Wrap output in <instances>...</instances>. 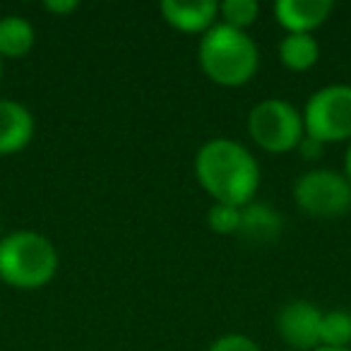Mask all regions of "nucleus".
<instances>
[{"label": "nucleus", "mask_w": 351, "mask_h": 351, "mask_svg": "<svg viewBox=\"0 0 351 351\" xmlns=\"http://www.w3.org/2000/svg\"><path fill=\"white\" fill-rule=\"evenodd\" d=\"M207 226L219 236H239L241 207L215 202V205L210 207V212H207Z\"/></svg>", "instance_id": "nucleus-16"}, {"label": "nucleus", "mask_w": 351, "mask_h": 351, "mask_svg": "<svg viewBox=\"0 0 351 351\" xmlns=\"http://www.w3.org/2000/svg\"><path fill=\"white\" fill-rule=\"evenodd\" d=\"M349 344H351V313H346V311L322 313L320 346L349 349Z\"/></svg>", "instance_id": "nucleus-14"}, {"label": "nucleus", "mask_w": 351, "mask_h": 351, "mask_svg": "<svg viewBox=\"0 0 351 351\" xmlns=\"http://www.w3.org/2000/svg\"><path fill=\"white\" fill-rule=\"evenodd\" d=\"M322 311L311 301H289L277 315L279 337L298 351H313L320 346Z\"/></svg>", "instance_id": "nucleus-7"}, {"label": "nucleus", "mask_w": 351, "mask_h": 351, "mask_svg": "<svg viewBox=\"0 0 351 351\" xmlns=\"http://www.w3.org/2000/svg\"><path fill=\"white\" fill-rule=\"evenodd\" d=\"M0 82H3V58H0Z\"/></svg>", "instance_id": "nucleus-22"}, {"label": "nucleus", "mask_w": 351, "mask_h": 351, "mask_svg": "<svg viewBox=\"0 0 351 351\" xmlns=\"http://www.w3.org/2000/svg\"><path fill=\"white\" fill-rule=\"evenodd\" d=\"M197 60L207 80L219 87H243L260 68L258 44L248 32L217 22L205 32L197 49Z\"/></svg>", "instance_id": "nucleus-2"}, {"label": "nucleus", "mask_w": 351, "mask_h": 351, "mask_svg": "<svg viewBox=\"0 0 351 351\" xmlns=\"http://www.w3.org/2000/svg\"><path fill=\"white\" fill-rule=\"evenodd\" d=\"M166 25L183 34H205L217 25L219 3L215 0H164L159 5Z\"/></svg>", "instance_id": "nucleus-8"}, {"label": "nucleus", "mask_w": 351, "mask_h": 351, "mask_svg": "<svg viewBox=\"0 0 351 351\" xmlns=\"http://www.w3.org/2000/svg\"><path fill=\"white\" fill-rule=\"evenodd\" d=\"M219 17L224 25L245 32L260 17V5L255 0H224L219 5Z\"/></svg>", "instance_id": "nucleus-15"}, {"label": "nucleus", "mask_w": 351, "mask_h": 351, "mask_svg": "<svg viewBox=\"0 0 351 351\" xmlns=\"http://www.w3.org/2000/svg\"><path fill=\"white\" fill-rule=\"evenodd\" d=\"M36 32L29 20L20 15L0 17V58L20 60L34 49Z\"/></svg>", "instance_id": "nucleus-12"}, {"label": "nucleus", "mask_w": 351, "mask_h": 351, "mask_svg": "<svg viewBox=\"0 0 351 351\" xmlns=\"http://www.w3.org/2000/svg\"><path fill=\"white\" fill-rule=\"evenodd\" d=\"M313 351H351V349H335V346H317Z\"/></svg>", "instance_id": "nucleus-21"}, {"label": "nucleus", "mask_w": 351, "mask_h": 351, "mask_svg": "<svg viewBox=\"0 0 351 351\" xmlns=\"http://www.w3.org/2000/svg\"><path fill=\"white\" fill-rule=\"evenodd\" d=\"M293 200L308 217L337 219L351 207V183L339 171L313 169L298 176V181L293 183Z\"/></svg>", "instance_id": "nucleus-6"}, {"label": "nucleus", "mask_w": 351, "mask_h": 351, "mask_svg": "<svg viewBox=\"0 0 351 351\" xmlns=\"http://www.w3.org/2000/svg\"><path fill=\"white\" fill-rule=\"evenodd\" d=\"M207 351H263V349L248 335H224L217 341H212Z\"/></svg>", "instance_id": "nucleus-17"}, {"label": "nucleus", "mask_w": 351, "mask_h": 351, "mask_svg": "<svg viewBox=\"0 0 351 351\" xmlns=\"http://www.w3.org/2000/svg\"><path fill=\"white\" fill-rule=\"evenodd\" d=\"M248 135L260 149L269 154H287L296 149L306 135L303 116L287 99H265L250 108Z\"/></svg>", "instance_id": "nucleus-4"}, {"label": "nucleus", "mask_w": 351, "mask_h": 351, "mask_svg": "<svg viewBox=\"0 0 351 351\" xmlns=\"http://www.w3.org/2000/svg\"><path fill=\"white\" fill-rule=\"evenodd\" d=\"M195 178L215 202L245 207L260 188V166L245 145L215 137L197 149Z\"/></svg>", "instance_id": "nucleus-1"}, {"label": "nucleus", "mask_w": 351, "mask_h": 351, "mask_svg": "<svg viewBox=\"0 0 351 351\" xmlns=\"http://www.w3.org/2000/svg\"><path fill=\"white\" fill-rule=\"evenodd\" d=\"M44 8H46L49 12H53V15L65 17V15H70V12L77 10L80 3H77V0H46Z\"/></svg>", "instance_id": "nucleus-19"}, {"label": "nucleus", "mask_w": 351, "mask_h": 351, "mask_svg": "<svg viewBox=\"0 0 351 351\" xmlns=\"http://www.w3.org/2000/svg\"><path fill=\"white\" fill-rule=\"evenodd\" d=\"M58 250L44 234L32 229L10 231L0 239V279L12 289L36 291L53 282Z\"/></svg>", "instance_id": "nucleus-3"}, {"label": "nucleus", "mask_w": 351, "mask_h": 351, "mask_svg": "<svg viewBox=\"0 0 351 351\" xmlns=\"http://www.w3.org/2000/svg\"><path fill=\"white\" fill-rule=\"evenodd\" d=\"M282 234V217L274 207L265 205V202H250V205L241 207V226L239 236L253 245L272 243Z\"/></svg>", "instance_id": "nucleus-11"}, {"label": "nucleus", "mask_w": 351, "mask_h": 351, "mask_svg": "<svg viewBox=\"0 0 351 351\" xmlns=\"http://www.w3.org/2000/svg\"><path fill=\"white\" fill-rule=\"evenodd\" d=\"M320 58V46L313 34H287L279 41V60L291 73H306Z\"/></svg>", "instance_id": "nucleus-13"}, {"label": "nucleus", "mask_w": 351, "mask_h": 351, "mask_svg": "<svg viewBox=\"0 0 351 351\" xmlns=\"http://www.w3.org/2000/svg\"><path fill=\"white\" fill-rule=\"evenodd\" d=\"M298 152H301V156L303 159H317V156L322 154V149H325V145L322 142H317L315 137H311V135H303V140L298 142V147H296Z\"/></svg>", "instance_id": "nucleus-18"}, {"label": "nucleus", "mask_w": 351, "mask_h": 351, "mask_svg": "<svg viewBox=\"0 0 351 351\" xmlns=\"http://www.w3.org/2000/svg\"><path fill=\"white\" fill-rule=\"evenodd\" d=\"M0 239H3V236H0Z\"/></svg>", "instance_id": "nucleus-23"}, {"label": "nucleus", "mask_w": 351, "mask_h": 351, "mask_svg": "<svg viewBox=\"0 0 351 351\" xmlns=\"http://www.w3.org/2000/svg\"><path fill=\"white\" fill-rule=\"evenodd\" d=\"M36 123L32 111L15 99H0V156L27 149L34 140Z\"/></svg>", "instance_id": "nucleus-9"}, {"label": "nucleus", "mask_w": 351, "mask_h": 351, "mask_svg": "<svg viewBox=\"0 0 351 351\" xmlns=\"http://www.w3.org/2000/svg\"><path fill=\"white\" fill-rule=\"evenodd\" d=\"M332 10V0H279L274 5V17L287 34H313L330 20Z\"/></svg>", "instance_id": "nucleus-10"}, {"label": "nucleus", "mask_w": 351, "mask_h": 351, "mask_svg": "<svg viewBox=\"0 0 351 351\" xmlns=\"http://www.w3.org/2000/svg\"><path fill=\"white\" fill-rule=\"evenodd\" d=\"M306 135L322 145L351 142V84H327L317 89L301 111Z\"/></svg>", "instance_id": "nucleus-5"}, {"label": "nucleus", "mask_w": 351, "mask_h": 351, "mask_svg": "<svg viewBox=\"0 0 351 351\" xmlns=\"http://www.w3.org/2000/svg\"><path fill=\"white\" fill-rule=\"evenodd\" d=\"M344 176L351 183V142H349V149H346V156H344Z\"/></svg>", "instance_id": "nucleus-20"}]
</instances>
